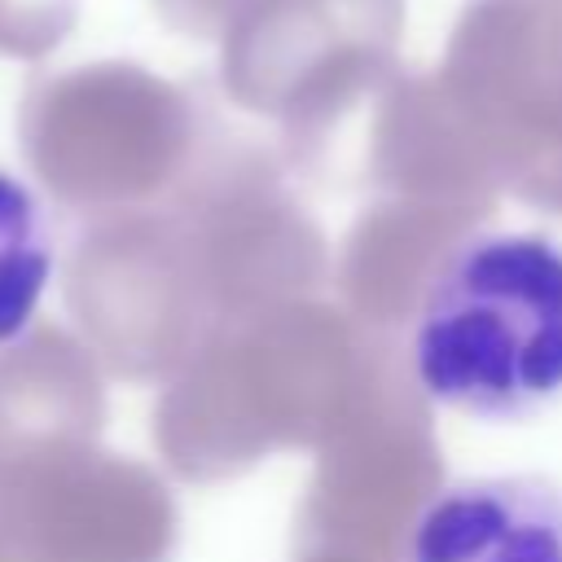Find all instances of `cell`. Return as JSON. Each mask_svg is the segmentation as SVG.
Here are the masks:
<instances>
[{
    "label": "cell",
    "mask_w": 562,
    "mask_h": 562,
    "mask_svg": "<svg viewBox=\"0 0 562 562\" xmlns=\"http://www.w3.org/2000/svg\"><path fill=\"white\" fill-rule=\"evenodd\" d=\"M417 386L474 422H527L562 400V241L465 237L413 321Z\"/></svg>",
    "instance_id": "obj_1"
},
{
    "label": "cell",
    "mask_w": 562,
    "mask_h": 562,
    "mask_svg": "<svg viewBox=\"0 0 562 562\" xmlns=\"http://www.w3.org/2000/svg\"><path fill=\"white\" fill-rule=\"evenodd\" d=\"M400 562H562V483L544 474L452 479L413 514Z\"/></svg>",
    "instance_id": "obj_2"
},
{
    "label": "cell",
    "mask_w": 562,
    "mask_h": 562,
    "mask_svg": "<svg viewBox=\"0 0 562 562\" xmlns=\"http://www.w3.org/2000/svg\"><path fill=\"white\" fill-rule=\"evenodd\" d=\"M53 268L57 250L44 202L26 180L0 171V347L31 329Z\"/></svg>",
    "instance_id": "obj_3"
}]
</instances>
